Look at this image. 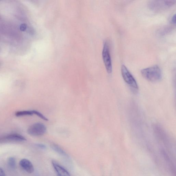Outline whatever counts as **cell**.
Instances as JSON below:
<instances>
[{
  "label": "cell",
  "mask_w": 176,
  "mask_h": 176,
  "mask_svg": "<svg viewBox=\"0 0 176 176\" xmlns=\"http://www.w3.org/2000/svg\"><path fill=\"white\" fill-rule=\"evenodd\" d=\"M51 147L55 151L64 156H67V154L57 144H53L51 145Z\"/></svg>",
  "instance_id": "9c48e42d"
},
{
  "label": "cell",
  "mask_w": 176,
  "mask_h": 176,
  "mask_svg": "<svg viewBox=\"0 0 176 176\" xmlns=\"http://www.w3.org/2000/svg\"><path fill=\"white\" fill-rule=\"evenodd\" d=\"M33 112L34 114L36 115L39 117L40 118L43 119V120L47 121H48V119L46 117L43 115L41 113H40V112L35 110L33 111Z\"/></svg>",
  "instance_id": "7c38bea8"
},
{
  "label": "cell",
  "mask_w": 176,
  "mask_h": 176,
  "mask_svg": "<svg viewBox=\"0 0 176 176\" xmlns=\"http://www.w3.org/2000/svg\"><path fill=\"white\" fill-rule=\"evenodd\" d=\"M34 114L33 111H18L15 114V115L17 117H20L27 115H32Z\"/></svg>",
  "instance_id": "30bf717a"
},
{
  "label": "cell",
  "mask_w": 176,
  "mask_h": 176,
  "mask_svg": "<svg viewBox=\"0 0 176 176\" xmlns=\"http://www.w3.org/2000/svg\"><path fill=\"white\" fill-rule=\"evenodd\" d=\"M175 2V1H152L149 2L148 6L153 11H159L174 5Z\"/></svg>",
  "instance_id": "7a4b0ae2"
},
{
  "label": "cell",
  "mask_w": 176,
  "mask_h": 176,
  "mask_svg": "<svg viewBox=\"0 0 176 176\" xmlns=\"http://www.w3.org/2000/svg\"><path fill=\"white\" fill-rule=\"evenodd\" d=\"M37 146L42 149H45L46 148V146L45 145L42 144H36Z\"/></svg>",
  "instance_id": "5bb4252c"
},
{
  "label": "cell",
  "mask_w": 176,
  "mask_h": 176,
  "mask_svg": "<svg viewBox=\"0 0 176 176\" xmlns=\"http://www.w3.org/2000/svg\"><path fill=\"white\" fill-rule=\"evenodd\" d=\"M20 30L22 31H24L26 30L27 28V25H26L25 24H23L20 26Z\"/></svg>",
  "instance_id": "4fadbf2b"
},
{
  "label": "cell",
  "mask_w": 176,
  "mask_h": 176,
  "mask_svg": "<svg viewBox=\"0 0 176 176\" xmlns=\"http://www.w3.org/2000/svg\"><path fill=\"white\" fill-rule=\"evenodd\" d=\"M20 166L28 173H32L34 172V168L32 163L28 160L24 159L19 162Z\"/></svg>",
  "instance_id": "8992f818"
},
{
  "label": "cell",
  "mask_w": 176,
  "mask_h": 176,
  "mask_svg": "<svg viewBox=\"0 0 176 176\" xmlns=\"http://www.w3.org/2000/svg\"><path fill=\"white\" fill-rule=\"evenodd\" d=\"M171 21L173 24H175V15L172 17Z\"/></svg>",
  "instance_id": "2e32d148"
},
{
  "label": "cell",
  "mask_w": 176,
  "mask_h": 176,
  "mask_svg": "<svg viewBox=\"0 0 176 176\" xmlns=\"http://www.w3.org/2000/svg\"><path fill=\"white\" fill-rule=\"evenodd\" d=\"M8 164L10 168L14 169L16 167V159L14 157H10L8 160Z\"/></svg>",
  "instance_id": "8fae6325"
},
{
  "label": "cell",
  "mask_w": 176,
  "mask_h": 176,
  "mask_svg": "<svg viewBox=\"0 0 176 176\" xmlns=\"http://www.w3.org/2000/svg\"><path fill=\"white\" fill-rule=\"evenodd\" d=\"M121 72L122 78L128 85L134 90H138V86L136 80L124 65H122Z\"/></svg>",
  "instance_id": "3957f363"
},
{
  "label": "cell",
  "mask_w": 176,
  "mask_h": 176,
  "mask_svg": "<svg viewBox=\"0 0 176 176\" xmlns=\"http://www.w3.org/2000/svg\"><path fill=\"white\" fill-rule=\"evenodd\" d=\"M102 57L107 72L110 74L112 71V63L109 46L108 42H106L104 44L102 51Z\"/></svg>",
  "instance_id": "277c9868"
},
{
  "label": "cell",
  "mask_w": 176,
  "mask_h": 176,
  "mask_svg": "<svg viewBox=\"0 0 176 176\" xmlns=\"http://www.w3.org/2000/svg\"><path fill=\"white\" fill-rule=\"evenodd\" d=\"M141 73L143 77L152 82L159 81L162 78L161 70L157 65L143 69L141 70Z\"/></svg>",
  "instance_id": "6da1fadb"
},
{
  "label": "cell",
  "mask_w": 176,
  "mask_h": 176,
  "mask_svg": "<svg viewBox=\"0 0 176 176\" xmlns=\"http://www.w3.org/2000/svg\"><path fill=\"white\" fill-rule=\"evenodd\" d=\"M52 163L58 176H71L67 170L55 161H52Z\"/></svg>",
  "instance_id": "52a82bcc"
},
{
  "label": "cell",
  "mask_w": 176,
  "mask_h": 176,
  "mask_svg": "<svg viewBox=\"0 0 176 176\" xmlns=\"http://www.w3.org/2000/svg\"><path fill=\"white\" fill-rule=\"evenodd\" d=\"M0 176H6L4 171L1 168H0Z\"/></svg>",
  "instance_id": "9a60e30c"
},
{
  "label": "cell",
  "mask_w": 176,
  "mask_h": 176,
  "mask_svg": "<svg viewBox=\"0 0 176 176\" xmlns=\"http://www.w3.org/2000/svg\"><path fill=\"white\" fill-rule=\"evenodd\" d=\"M4 141H9L22 142L25 141L26 139L24 137L19 134H13L8 135L3 138Z\"/></svg>",
  "instance_id": "ba28073f"
},
{
  "label": "cell",
  "mask_w": 176,
  "mask_h": 176,
  "mask_svg": "<svg viewBox=\"0 0 176 176\" xmlns=\"http://www.w3.org/2000/svg\"><path fill=\"white\" fill-rule=\"evenodd\" d=\"M46 131L47 128L45 125L38 122L30 126L27 130V132L31 136H40L44 134Z\"/></svg>",
  "instance_id": "5b68a950"
}]
</instances>
